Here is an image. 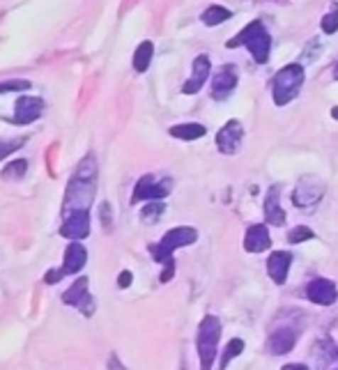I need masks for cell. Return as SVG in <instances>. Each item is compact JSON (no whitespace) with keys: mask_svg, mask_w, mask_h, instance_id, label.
<instances>
[{"mask_svg":"<svg viewBox=\"0 0 338 370\" xmlns=\"http://www.w3.org/2000/svg\"><path fill=\"white\" fill-rule=\"evenodd\" d=\"M23 145V138L18 141H0V159H5L7 154H12L14 150H18Z\"/></svg>","mask_w":338,"mask_h":370,"instance_id":"cell-29","label":"cell"},{"mask_svg":"<svg viewBox=\"0 0 338 370\" xmlns=\"http://www.w3.org/2000/svg\"><path fill=\"white\" fill-rule=\"evenodd\" d=\"M244 143V126L239 120H230L217 134V148L224 154H237Z\"/></svg>","mask_w":338,"mask_h":370,"instance_id":"cell-9","label":"cell"},{"mask_svg":"<svg viewBox=\"0 0 338 370\" xmlns=\"http://www.w3.org/2000/svg\"><path fill=\"white\" fill-rule=\"evenodd\" d=\"M269 246H272V237H269V230L265 226H260V223H256V226H251L246 230V237H244V251L249 253H263L267 251Z\"/></svg>","mask_w":338,"mask_h":370,"instance_id":"cell-17","label":"cell"},{"mask_svg":"<svg viewBox=\"0 0 338 370\" xmlns=\"http://www.w3.org/2000/svg\"><path fill=\"white\" fill-rule=\"evenodd\" d=\"M290 265H293V253H288V251H274L272 256H269V260H267V274H269V278H272L274 283L283 285L285 281H288Z\"/></svg>","mask_w":338,"mask_h":370,"instance_id":"cell-14","label":"cell"},{"mask_svg":"<svg viewBox=\"0 0 338 370\" xmlns=\"http://www.w3.org/2000/svg\"><path fill=\"white\" fill-rule=\"evenodd\" d=\"M152 55H154V44L152 42H143L138 44L136 53H133V70L136 72H148V67L152 62Z\"/></svg>","mask_w":338,"mask_h":370,"instance_id":"cell-22","label":"cell"},{"mask_svg":"<svg viewBox=\"0 0 338 370\" xmlns=\"http://www.w3.org/2000/svg\"><path fill=\"white\" fill-rule=\"evenodd\" d=\"M230 16H233V12H230V9L221 7V5H209V7L205 9V12H202L200 21L205 23L207 28H214V26H219V23L228 21Z\"/></svg>","mask_w":338,"mask_h":370,"instance_id":"cell-21","label":"cell"},{"mask_svg":"<svg viewBox=\"0 0 338 370\" xmlns=\"http://www.w3.org/2000/svg\"><path fill=\"white\" fill-rule=\"evenodd\" d=\"M163 202H159V200H150L148 205H145L143 210H141V219H143V223H157L161 217H163Z\"/></svg>","mask_w":338,"mask_h":370,"instance_id":"cell-23","label":"cell"},{"mask_svg":"<svg viewBox=\"0 0 338 370\" xmlns=\"http://www.w3.org/2000/svg\"><path fill=\"white\" fill-rule=\"evenodd\" d=\"M207 134V129L198 122H187V124H175L170 126V136L180 141H198Z\"/></svg>","mask_w":338,"mask_h":370,"instance_id":"cell-20","label":"cell"},{"mask_svg":"<svg viewBox=\"0 0 338 370\" xmlns=\"http://www.w3.org/2000/svg\"><path fill=\"white\" fill-rule=\"evenodd\" d=\"M131 281H133L131 271H127V269H124L122 274L118 276V288H120V290H127V288L131 285Z\"/></svg>","mask_w":338,"mask_h":370,"instance_id":"cell-32","label":"cell"},{"mask_svg":"<svg viewBox=\"0 0 338 370\" xmlns=\"http://www.w3.org/2000/svg\"><path fill=\"white\" fill-rule=\"evenodd\" d=\"M219 338H221L219 317H214V315L202 317V322L198 327V338H196V347H198V357H200V370H212V364H214V359H217Z\"/></svg>","mask_w":338,"mask_h":370,"instance_id":"cell-3","label":"cell"},{"mask_svg":"<svg viewBox=\"0 0 338 370\" xmlns=\"http://www.w3.org/2000/svg\"><path fill=\"white\" fill-rule=\"evenodd\" d=\"M306 297L313 301V304H320V306H332L334 301L338 299V288L334 281L329 278H315L308 283L306 288Z\"/></svg>","mask_w":338,"mask_h":370,"instance_id":"cell-11","label":"cell"},{"mask_svg":"<svg viewBox=\"0 0 338 370\" xmlns=\"http://www.w3.org/2000/svg\"><path fill=\"white\" fill-rule=\"evenodd\" d=\"M265 219L267 223H272V226H283L285 223V212L276 198V189L269 191V196L265 198Z\"/></svg>","mask_w":338,"mask_h":370,"instance_id":"cell-19","label":"cell"},{"mask_svg":"<svg viewBox=\"0 0 338 370\" xmlns=\"http://www.w3.org/2000/svg\"><path fill=\"white\" fill-rule=\"evenodd\" d=\"M304 85V67L302 65H285L281 72L274 76V104L285 106L295 99Z\"/></svg>","mask_w":338,"mask_h":370,"instance_id":"cell-5","label":"cell"},{"mask_svg":"<svg viewBox=\"0 0 338 370\" xmlns=\"http://www.w3.org/2000/svg\"><path fill=\"white\" fill-rule=\"evenodd\" d=\"M170 193V180H157L154 175H143L133 187V196L131 202H141V200H161Z\"/></svg>","mask_w":338,"mask_h":370,"instance_id":"cell-8","label":"cell"},{"mask_svg":"<svg viewBox=\"0 0 338 370\" xmlns=\"http://www.w3.org/2000/svg\"><path fill=\"white\" fill-rule=\"evenodd\" d=\"M334 76H336V79H338V62H336V67H334Z\"/></svg>","mask_w":338,"mask_h":370,"instance_id":"cell-36","label":"cell"},{"mask_svg":"<svg viewBox=\"0 0 338 370\" xmlns=\"http://www.w3.org/2000/svg\"><path fill=\"white\" fill-rule=\"evenodd\" d=\"M237 46H246L251 55H254V60L265 65L269 60V51H272V37H269L263 21H251L244 31H239L233 40L228 42V48H237Z\"/></svg>","mask_w":338,"mask_h":370,"instance_id":"cell-2","label":"cell"},{"mask_svg":"<svg viewBox=\"0 0 338 370\" xmlns=\"http://www.w3.org/2000/svg\"><path fill=\"white\" fill-rule=\"evenodd\" d=\"M244 352V340H239V338H233L230 340V343L226 345V352H224V357H221V368L219 370H224L230 361H233V359L237 357V354H241Z\"/></svg>","mask_w":338,"mask_h":370,"instance_id":"cell-24","label":"cell"},{"mask_svg":"<svg viewBox=\"0 0 338 370\" xmlns=\"http://www.w3.org/2000/svg\"><path fill=\"white\" fill-rule=\"evenodd\" d=\"M322 196H325V182L313 178V175H306V178H302L297 184L293 202L302 210H311L322 200Z\"/></svg>","mask_w":338,"mask_h":370,"instance_id":"cell-6","label":"cell"},{"mask_svg":"<svg viewBox=\"0 0 338 370\" xmlns=\"http://www.w3.org/2000/svg\"><path fill=\"white\" fill-rule=\"evenodd\" d=\"M209 70H212L209 58L205 53L198 55L196 60H193V74H191V79L185 85H182V92H185V94H196L200 87L205 85L207 76H209Z\"/></svg>","mask_w":338,"mask_h":370,"instance_id":"cell-16","label":"cell"},{"mask_svg":"<svg viewBox=\"0 0 338 370\" xmlns=\"http://www.w3.org/2000/svg\"><path fill=\"white\" fill-rule=\"evenodd\" d=\"M313 237H315V232L311 228H306V226H299V228L288 232V241H290V244H302V241H308V239H313Z\"/></svg>","mask_w":338,"mask_h":370,"instance_id":"cell-26","label":"cell"},{"mask_svg":"<svg viewBox=\"0 0 338 370\" xmlns=\"http://www.w3.org/2000/svg\"><path fill=\"white\" fill-rule=\"evenodd\" d=\"M88 288H90V281L88 278H85V276L76 278L74 283L70 285V290L62 292V304L81 308V313L90 317L94 313V299L90 297Z\"/></svg>","mask_w":338,"mask_h":370,"instance_id":"cell-7","label":"cell"},{"mask_svg":"<svg viewBox=\"0 0 338 370\" xmlns=\"http://www.w3.org/2000/svg\"><path fill=\"white\" fill-rule=\"evenodd\" d=\"M23 90H31V81L16 79V81H3L0 83V94L3 92H23Z\"/></svg>","mask_w":338,"mask_h":370,"instance_id":"cell-27","label":"cell"},{"mask_svg":"<svg viewBox=\"0 0 338 370\" xmlns=\"http://www.w3.org/2000/svg\"><path fill=\"white\" fill-rule=\"evenodd\" d=\"M332 118L338 120V106H334V109H332Z\"/></svg>","mask_w":338,"mask_h":370,"instance_id":"cell-35","label":"cell"},{"mask_svg":"<svg viewBox=\"0 0 338 370\" xmlns=\"http://www.w3.org/2000/svg\"><path fill=\"white\" fill-rule=\"evenodd\" d=\"M297 343V331L295 329H278L272 334V338H269V349H272L274 354H288L290 349L295 347Z\"/></svg>","mask_w":338,"mask_h":370,"instance_id":"cell-18","label":"cell"},{"mask_svg":"<svg viewBox=\"0 0 338 370\" xmlns=\"http://www.w3.org/2000/svg\"><path fill=\"white\" fill-rule=\"evenodd\" d=\"M196 239H198L196 228H191V226H180V228L168 230L166 235L161 237L159 244H152V246H150V253H152V258L157 260V262H161V265H166V262L173 260V253H175L178 249H182V246L193 244Z\"/></svg>","mask_w":338,"mask_h":370,"instance_id":"cell-4","label":"cell"},{"mask_svg":"<svg viewBox=\"0 0 338 370\" xmlns=\"http://www.w3.org/2000/svg\"><path fill=\"white\" fill-rule=\"evenodd\" d=\"M44 102L40 97H18L14 106V122L16 124H31L42 115Z\"/></svg>","mask_w":338,"mask_h":370,"instance_id":"cell-12","label":"cell"},{"mask_svg":"<svg viewBox=\"0 0 338 370\" xmlns=\"http://www.w3.org/2000/svg\"><path fill=\"white\" fill-rule=\"evenodd\" d=\"M62 278V271L60 269H51V271H46V276H44V283H58V281Z\"/></svg>","mask_w":338,"mask_h":370,"instance_id":"cell-33","label":"cell"},{"mask_svg":"<svg viewBox=\"0 0 338 370\" xmlns=\"http://www.w3.org/2000/svg\"><path fill=\"white\" fill-rule=\"evenodd\" d=\"M237 85V70L233 65H224L212 79V97L214 99H226Z\"/></svg>","mask_w":338,"mask_h":370,"instance_id":"cell-13","label":"cell"},{"mask_svg":"<svg viewBox=\"0 0 338 370\" xmlns=\"http://www.w3.org/2000/svg\"><path fill=\"white\" fill-rule=\"evenodd\" d=\"M88 262V251L81 244V241H72L70 246L65 251V262H62V276H70V274H79V271L85 267Z\"/></svg>","mask_w":338,"mask_h":370,"instance_id":"cell-15","label":"cell"},{"mask_svg":"<svg viewBox=\"0 0 338 370\" xmlns=\"http://www.w3.org/2000/svg\"><path fill=\"white\" fill-rule=\"evenodd\" d=\"M60 235L67 237V239H72V241L85 239L90 235V214L88 212L65 214V223L60 228Z\"/></svg>","mask_w":338,"mask_h":370,"instance_id":"cell-10","label":"cell"},{"mask_svg":"<svg viewBox=\"0 0 338 370\" xmlns=\"http://www.w3.org/2000/svg\"><path fill=\"white\" fill-rule=\"evenodd\" d=\"M281 370H308L304 364H288V366H283Z\"/></svg>","mask_w":338,"mask_h":370,"instance_id":"cell-34","label":"cell"},{"mask_svg":"<svg viewBox=\"0 0 338 370\" xmlns=\"http://www.w3.org/2000/svg\"><path fill=\"white\" fill-rule=\"evenodd\" d=\"M320 26H322V31L327 35H334L338 31V9H334V12H329V14H325Z\"/></svg>","mask_w":338,"mask_h":370,"instance_id":"cell-28","label":"cell"},{"mask_svg":"<svg viewBox=\"0 0 338 370\" xmlns=\"http://www.w3.org/2000/svg\"><path fill=\"white\" fill-rule=\"evenodd\" d=\"M173 274H175V260L166 262V269H163V274L159 276V281L161 283H168V281L173 278Z\"/></svg>","mask_w":338,"mask_h":370,"instance_id":"cell-31","label":"cell"},{"mask_svg":"<svg viewBox=\"0 0 338 370\" xmlns=\"http://www.w3.org/2000/svg\"><path fill=\"white\" fill-rule=\"evenodd\" d=\"M97 193V159L92 154H85L79 161L76 170L72 175L70 184H67L65 193V214L72 212H88Z\"/></svg>","mask_w":338,"mask_h":370,"instance_id":"cell-1","label":"cell"},{"mask_svg":"<svg viewBox=\"0 0 338 370\" xmlns=\"http://www.w3.org/2000/svg\"><path fill=\"white\" fill-rule=\"evenodd\" d=\"M99 217H102V223H104V230L106 228H113V219H111V205L109 202H102V207H99Z\"/></svg>","mask_w":338,"mask_h":370,"instance_id":"cell-30","label":"cell"},{"mask_svg":"<svg viewBox=\"0 0 338 370\" xmlns=\"http://www.w3.org/2000/svg\"><path fill=\"white\" fill-rule=\"evenodd\" d=\"M26 173H28V161H26V159H16V161H12V163L5 165L3 178H5V180H21Z\"/></svg>","mask_w":338,"mask_h":370,"instance_id":"cell-25","label":"cell"}]
</instances>
